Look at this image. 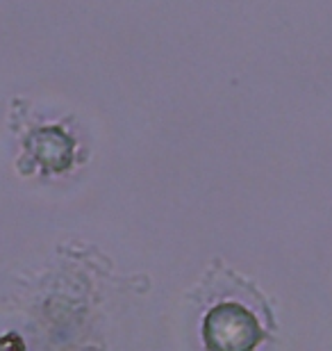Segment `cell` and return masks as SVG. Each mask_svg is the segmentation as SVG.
<instances>
[{
	"label": "cell",
	"instance_id": "cell-1",
	"mask_svg": "<svg viewBox=\"0 0 332 351\" xmlns=\"http://www.w3.org/2000/svg\"><path fill=\"white\" fill-rule=\"evenodd\" d=\"M205 345L221 351L253 349L262 338L255 315H251L239 304L216 306L203 322Z\"/></svg>",
	"mask_w": 332,
	"mask_h": 351
}]
</instances>
